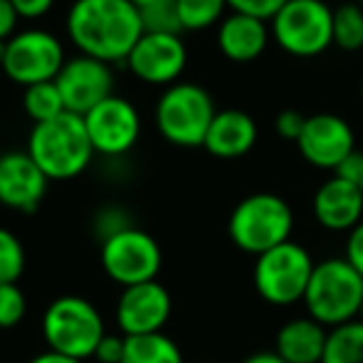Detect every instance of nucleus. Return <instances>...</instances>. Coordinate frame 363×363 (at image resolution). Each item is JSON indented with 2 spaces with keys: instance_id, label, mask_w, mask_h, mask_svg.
I'll list each match as a JSON object with an SVG mask.
<instances>
[{
  "instance_id": "32",
  "label": "nucleus",
  "mask_w": 363,
  "mask_h": 363,
  "mask_svg": "<svg viewBox=\"0 0 363 363\" xmlns=\"http://www.w3.org/2000/svg\"><path fill=\"white\" fill-rule=\"evenodd\" d=\"M343 259H346V262L363 277V222H358L356 227L348 232L346 254H343Z\"/></svg>"
},
{
  "instance_id": "25",
  "label": "nucleus",
  "mask_w": 363,
  "mask_h": 363,
  "mask_svg": "<svg viewBox=\"0 0 363 363\" xmlns=\"http://www.w3.org/2000/svg\"><path fill=\"white\" fill-rule=\"evenodd\" d=\"M227 0H177L182 30H204L222 21Z\"/></svg>"
},
{
  "instance_id": "6",
  "label": "nucleus",
  "mask_w": 363,
  "mask_h": 363,
  "mask_svg": "<svg viewBox=\"0 0 363 363\" xmlns=\"http://www.w3.org/2000/svg\"><path fill=\"white\" fill-rule=\"evenodd\" d=\"M217 107L204 87L194 82H174L157 100V130L177 147H202Z\"/></svg>"
},
{
  "instance_id": "29",
  "label": "nucleus",
  "mask_w": 363,
  "mask_h": 363,
  "mask_svg": "<svg viewBox=\"0 0 363 363\" xmlns=\"http://www.w3.org/2000/svg\"><path fill=\"white\" fill-rule=\"evenodd\" d=\"M289 0H227V8L242 16H252L259 21H272Z\"/></svg>"
},
{
  "instance_id": "14",
  "label": "nucleus",
  "mask_w": 363,
  "mask_h": 363,
  "mask_svg": "<svg viewBox=\"0 0 363 363\" xmlns=\"http://www.w3.org/2000/svg\"><path fill=\"white\" fill-rule=\"evenodd\" d=\"M172 313V296L160 281H145L125 286L117 298V326L122 336L160 333Z\"/></svg>"
},
{
  "instance_id": "41",
  "label": "nucleus",
  "mask_w": 363,
  "mask_h": 363,
  "mask_svg": "<svg viewBox=\"0 0 363 363\" xmlns=\"http://www.w3.org/2000/svg\"><path fill=\"white\" fill-rule=\"evenodd\" d=\"M358 187H361V194H363V182H361V184H358Z\"/></svg>"
},
{
  "instance_id": "30",
  "label": "nucleus",
  "mask_w": 363,
  "mask_h": 363,
  "mask_svg": "<svg viewBox=\"0 0 363 363\" xmlns=\"http://www.w3.org/2000/svg\"><path fill=\"white\" fill-rule=\"evenodd\" d=\"M303 125H306V115H301L298 110H284V112H279L277 122H274V127H277L279 137H281V140H289V142H296L298 137H301Z\"/></svg>"
},
{
  "instance_id": "31",
  "label": "nucleus",
  "mask_w": 363,
  "mask_h": 363,
  "mask_svg": "<svg viewBox=\"0 0 363 363\" xmlns=\"http://www.w3.org/2000/svg\"><path fill=\"white\" fill-rule=\"evenodd\" d=\"M122 356H125V336L105 333L95 348V358L100 363H122Z\"/></svg>"
},
{
  "instance_id": "27",
  "label": "nucleus",
  "mask_w": 363,
  "mask_h": 363,
  "mask_svg": "<svg viewBox=\"0 0 363 363\" xmlns=\"http://www.w3.org/2000/svg\"><path fill=\"white\" fill-rule=\"evenodd\" d=\"M142 28L145 33H167V35H179L182 23L177 16V0H155L150 6L140 8Z\"/></svg>"
},
{
  "instance_id": "13",
  "label": "nucleus",
  "mask_w": 363,
  "mask_h": 363,
  "mask_svg": "<svg viewBox=\"0 0 363 363\" xmlns=\"http://www.w3.org/2000/svg\"><path fill=\"white\" fill-rule=\"evenodd\" d=\"M125 62L132 75L147 85H174L187 67V48L179 35L142 33Z\"/></svg>"
},
{
  "instance_id": "8",
  "label": "nucleus",
  "mask_w": 363,
  "mask_h": 363,
  "mask_svg": "<svg viewBox=\"0 0 363 363\" xmlns=\"http://www.w3.org/2000/svg\"><path fill=\"white\" fill-rule=\"evenodd\" d=\"M272 35L294 57H316L333 45V11L323 0H289L272 18Z\"/></svg>"
},
{
  "instance_id": "10",
  "label": "nucleus",
  "mask_w": 363,
  "mask_h": 363,
  "mask_svg": "<svg viewBox=\"0 0 363 363\" xmlns=\"http://www.w3.org/2000/svg\"><path fill=\"white\" fill-rule=\"evenodd\" d=\"M65 65L62 43L48 30H23L8 40L3 72L23 87L50 82Z\"/></svg>"
},
{
  "instance_id": "26",
  "label": "nucleus",
  "mask_w": 363,
  "mask_h": 363,
  "mask_svg": "<svg viewBox=\"0 0 363 363\" xmlns=\"http://www.w3.org/2000/svg\"><path fill=\"white\" fill-rule=\"evenodd\" d=\"M26 272V249L11 229L0 227V284H18Z\"/></svg>"
},
{
  "instance_id": "4",
  "label": "nucleus",
  "mask_w": 363,
  "mask_h": 363,
  "mask_svg": "<svg viewBox=\"0 0 363 363\" xmlns=\"http://www.w3.org/2000/svg\"><path fill=\"white\" fill-rule=\"evenodd\" d=\"M227 229L229 239L242 252L259 257V254L291 239L294 212L286 199L279 197V194H249L234 207Z\"/></svg>"
},
{
  "instance_id": "15",
  "label": "nucleus",
  "mask_w": 363,
  "mask_h": 363,
  "mask_svg": "<svg viewBox=\"0 0 363 363\" xmlns=\"http://www.w3.org/2000/svg\"><path fill=\"white\" fill-rule=\"evenodd\" d=\"M296 147L308 164L333 172L356 150V137L343 117L333 115V112H318V115L306 117Z\"/></svg>"
},
{
  "instance_id": "34",
  "label": "nucleus",
  "mask_w": 363,
  "mask_h": 363,
  "mask_svg": "<svg viewBox=\"0 0 363 363\" xmlns=\"http://www.w3.org/2000/svg\"><path fill=\"white\" fill-rule=\"evenodd\" d=\"M13 8L18 11V16L26 21H35L50 13V8L55 6V0H11Z\"/></svg>"
},
{
  "instance_id": "16",
  "label": "nucleus",
  "mask_w": 363,
  "mask_h": 363,
  "mask_svg": "<svg viewBox=\"0 0 363 363\" xmlns=\"http://www.w3.org/2000/svg\"><path fill=\"white\" fill-rule=\"evenodd\" d=\"M48 177L28 152L0 155V204L16 212H35L48 192Z\"/></svg>"
},
{
  "instance_id": "36",
  "label": "nucleus",
  "mask_w": 363,
  "mask_h": 363,
  "mask_svg": "<svg viewBox=\"0 0 363 363\" xmlns=\"http://www.w3.org/2000/svg\"><path fill=\"white\" fill-rule=\"evenodd\" d=\"M28 363H82V361H75V358L70 356H62V353H55L48 348L45 353H38L35 358H30Z\"/></svg>"
},
{
  "instance_id": "17",
  "label": "nucleus",
  "mask_w": 363,
  "mask_h": 363,
  "mask_svg": "<svg viewBox=\"0 0 363 363\" xmlns=\"http://www.w3.org/2000/svg\"><path fill=\"white\" fill-rule=\"evenodd\" d=\"M313 217L328 232H351L363 222V194L358 184L328 177L313 194Z\"/></svg>"
},
{
  "instance_id": "33",
  "label": "nucleus",
  "mask_w": 363,
  "mask_h": 363,
  "mask_svg": "<svg viewBox=\"0 0 363 363\" xmlns=\"http://www.w3.org/2000/svg\"><path fill=\"white\" fill-rule=\"evenodd\" d=\"M333 174L341 177V179L351 182V184H361L363 182V152L353 150L341 164L333 169Z\"/></svg>"
},
{
  "instance_id": "5",
  "label": "nucleus",
  "mask_w": 363,
  "mask_h": 363,
  "mask_svg": "<svg viewBox=\"0 0 363 363\" xmlns=\"http://www.w3.org/2000/svg\"><path fill=\"white\" fill-rule=\"evenodd\" d=\"M105 333L100 311L82 296H60L43 313V336L48 348L75 361L95 356Z\"/></svg>"
},
{
  "instance_id": "35",
  "label": "nucleus",
  "mask_w": 363,
  "mask_h": 363,
  "mask_svg": "<svg viewBox=\"0 0 363 363\" xmlns=\"http://www.w3.org/2000/svg\"><path fill=\"white\" fill-rule=\"evenodd\" d=\"M18 11L11 0H0V40H11L18 28Z\"/></svg>"
},
{
  "instance_id": "18",
  "label": "nucleus",
  "mask_w": 363,
  "mask_h": 363,
  "mask_svg": "<svg viewBox=\"0 0 363 363\" xmlns=\"http://www.w3.org/2000/svg\"><path fill=\"white\" fill-rule=\"evenodd\" d=\"M257 122L244 110H222L214 115L204 137V150L219 160H239L257 145Z\"/></svg>"
},
{
  "instance_id": "42",
  "label": "nucleus",
  "mask_w": 363,
  "mask_h": 363,
  "mask_svg": "<svg viewBox=\"0 0 363 363\" xmlns=\"http://www.w3.org/2000/svg\"><path fill=\"white\" fill-rule=\"evenodd\" d=\"M361 97H363V82H361Z\"/></svg>"
},
{
  "instance_id": "39",
  "label": "nucleus",
  "mask_w": 363,
  "mask_h": 363,
  "mask_svg": "<svg viewBox=\"0 0 363 363\" xmlns=\"http://www.w3.org/2000/svg\"><path fill=\"white\" fill-rule=\"evenodd\" d=\"M6 48H8V40H0V67H3V60H6Z\"/></svg>"
},
{
  "instance_id": "2",
  "label": "nucleus",
  "mask_w": 363,
  "mask_h": 363,
  "mask_svg": "<svg viewBox=\"0 0 363 363\" xmlns=\"http://www.w3.org/2000/svg\"><path fill=\"white\" fill-rule=\"evenodd\" d=\"M28 155L45 172L48 179L67 182L80 177L95 157L85 120L72 112H62L55 120L33 127L28 140Z\"/></svg>"
},
{
  "instance_id": "28",
  "label": "nucleus",
  "mask_w": 363,
  "mask_h": 363,
  "mask_svg": "<svg viewBox=\"0 0 363 363\" xmlns=\"http://www.w3.org/2000/svg\"><path fill=\"white\" fill-rule=\"evenodd\" d=\"M28 301L18 284H0V328H13L26 318Z\"/></svg>"
},
{
  "instance_id": "40",
  "label": "nucleus",
  "mask_w": 363,
  "mask_h": 363,
  "mask_svg": "<svg viewBox=\"0 0 363 363\" xmlns=\"http://www.w3.org/2000/svg\"><path fill=\"white\" fill-rule=\"evenodd\" d=\"M358 321H363V303H361V311H358Z\"/></svg>"
},
{
  "instance_id": "24",
  "label": "nucleus",
  "mask_w": 363,
  "mask_h": 363,
  "mask_svg": "<svg viewBox=\"0 0 363 363\" xmlns=\"http://www.w3.org/2000/svg\"><path fill=\"white\" fill-rule=\"evenodd\" d=\"M333 45L341 50H361L363 48V6L346 3L333 11Z\"/></svg>"
},
{
  "instance_id": "9",
  "label": "nucleus",
  "mask_w": 363,
  "mask_h": 363,
  "mask_svg": "<svg viewBox=\"0 0 363 363\" xmlns=\"http://www.w3.org/2000/svg\"><path fill=\"white\" fill-rule=\"evenodd\" d=\"M100 262L105 274L120 286L155 281L162 269V249L152 234L127 227L102 239Z\"/></svg>"
},
{
  "instance_id": "43",
  "label": "nucleus",
  "mask_w": 363,
  "mask_h": 363,
  "mask_svg": "<svg viewBox=\"0 0 363 363\" xmlns=\"http://www.w3.org/2000/svg\"><path fill=\"white\" fill-rule=\"evenodd\" d=\"M361 6H363V0H361Z\"/></svg>"
},
{
  "instance_id": "3",
  "label": "nucleus",
  "mask_w": 363,
  "mask_h": 363,
  "mask_svg": "<svg viewBox=\"0 0 363 363\" xmlns=\"http://www.w3.org/2000/svg\"><path fill=\"white\" fill-rule=\"evenodd\" d=\"M303 303L308 316L326 328L356 321L363 303V277L343 257L318 262L303 294Z\"/></svg>"
},
{
  "instance_id": "20",
  "label": "nucleus",
  "mask_w": 363,
  "mask_h": 363,
  "mask_svg": "<svg viewBox=\"0 0 363 363\" xmlns=\"http://www.w3.org/2000/svg\"><path fill=\"white\" fill-rule=\"evenodd\" d=\"M328 328L313 321L311 316L291 318L279 328L274 351L286 363H321Z\"/></svg>"
},
{
  "instance_id": "7",
  "label": "nucleus",
  "mask_w": 363,
  "mask_h": 363,
  "mask_svg": "<svg viewBox=\"0 0 363 363\" xmlns=\"http://www.w3.org/2000/svg\"><path fill=\"white\" fill-rule=\"evenodd\" d=\"M313 259L301 244L284 242L269 252L259 254L254 264V286L259 296L274 306H291L303 301V294L311 281Z\"/></svg>"
},
{
  "instance_id": "1",
  "label": "nucleus",
  "mask_w": 363,
  "mask_h": 363,
  "mask_svg": "<svg viewBox=\"0 0 363 363\" xmlns=\"http://www.w3.org/2000/svg\"><path fill=\"white\" fill-rule=\"evenodd\" d=\"M65 28L80 55L107 65L125 62L145 33L140 11L130 0H75Z\"/></svg>"
},
{
  "instance_id": "37",
  "label": "nucleus",
  "mask_w": 363,
  "mask_h": 363,
  "mask_svg": "<svg viewBox=\"0 0 363 363\" xmlns=\"http://www.w3.org/2000/svg\"><path fill=\"white\" fill-rule=\"evenodd\" d=\"M242 363H286V361H284L277 351H262V353H254V356H249L247 361H242Z\"/></svg>"
},
{
  "instance_id": "38",
  "label": "nucleus",
  "mask_w": 363,
  "mask_h": 363,
  "mask_svg": "<svg viewBox=\"0 0 363 363\" xmlns=\"http://www.w3.org/2000/svg\"><path fill=\"white\" fill-rule=\"evenodd\" d=\"M132 6L137 8V11H140V8H145V6H150V3H155V0H130Z\"/></svg>"
},
{
  "instance_id": "21",
  "label": "nucleus",
  "mask_w": 363,
  "mask_h": 363,
  "mask_svg": "<svg viewBox=\"0 0 363 363\" xmlns=\"http://www.w3.org/2000/svg\"><path fill=\"white\" fill-rule=\"evenodd\" d=\"M122 363H184V358L179 346L160 331L145 336H125Z\"/></svg>"
},
{
  "instance_id": "23",
  "label": "nucleus",
  "mask_w": 363,
  "mask_h": 363,
  "mask_svg": "<svg viewBox=\"0 0 363 363\" xmlns=\"http://www.w3.org/2000/svg\"><path fill=\"white\" fill-rule=\"evenodd\" d=\"M23 107H26V115L30 117L35 125L48 120H55L65 110V102L57 90L55 80L50 82H38V85L26 87V95H23Z\"/></svg>"
},
{
  "instance_id": "22",
  "label": "nucleus",
  "mask_w": 363,
  "mask_h": 363,
  "mask_svg": "<svg viewBox=\"0 0 363 363\" xmlns=\"http://www.w3.org/2000/svg\"><path fill=\"white\" fill-rule=\"evenodd\" d=\"M321 363H363V321H348L328 328Z\"/></svg>"
},
{
  "instance_id": "12",
  "label": "nucleus",
  "mask_w": 363,
  "mask_h": 363,
  "mask_svg": "<svg viewBox=\"0 0 363 363\" xmlns=\"http://www.w3.org/2000/svg\"><path fill=\"white\" fill-rule=\"evenodd\" d=\"M55 85L65 102V110L72 115H87L92 107H97L100 102H105L107 97H112V70L107 62L95 60V57L77 55L65 60L62 70L57 72Z\"/></svg>"
},
{
  "instance_id": "11",
  "label": "nucleus",
  "mask_w": 363,
  "mask_h": 363,
  "mask_svg": "<svg viewBox=\"0 0 363 363\" xmlns=\"http://www.w3.org/2000/svg\"><path fill=\"white\" fill-rule=\"evenodd\" d=\"M82 120H85L87 137L97 155L120 157L130 152L140 140V112L125 97H107L105 102L92 107L87 115H82Z\"/></svg>"
},
{
  "instance_id": "19",
  "label": "nucleus",
  "mask_w": 363,
  "mask_h": 363,
  "mask_svg": "<svg viewBox=\"0 0 363 363\" xmlns=\"http://www.w3.org/2000/svg\"><path fill=\"white\" fill-rule=\"evenodd\" d=\"M269 35H272V30L267 28V21L242 16V13H232V16L219 23L217 45L227 60L254 62L267 50Z\"/></svg>"
}]
</instances>
